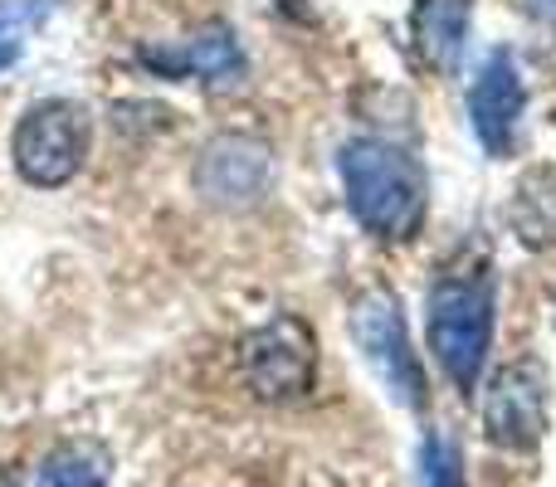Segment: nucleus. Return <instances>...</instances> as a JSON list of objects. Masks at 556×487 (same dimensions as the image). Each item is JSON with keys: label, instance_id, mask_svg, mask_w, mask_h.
I'll return each instance as SVG.
<instances>
[{"label": "nucleus", "instance_id": "f257e3e1", "mask_svg": "<svg viewBox=\"0 0 556 487\" xmlns=\"http://www.w3.org/2000/svg\"><path fill=\"white\" fill-rule=\"evenodd\" d=\"M337 171H342L346 205H352L356 225L366 234H376L386 244H405L420 234L430 195H425L420 162L405 146L376 142V137L346 142L342 156H337Z\"/></svg>", "mask_w": 556, "mask_h": 487}, {"label": "nucleus", "instance_id": "f03ea898", "mask_svg": "<svg viewBox=\"0 0 556 487\" xmlns=\"http://www.w3.org/2000/svg\"><path fill=\"white\" fill-rule=\"evenodd\" d=\"M425 326H430V351L444 366L454 385L464 395L479 385L483 361H489V342H493V268H444L430 287L425 303Z\"/></svg>", "mask_w": 556, "mask_h": 487}, {"label": "nucleus", "instance_id": "7ed1b4c3", "mask_svg": "<svg viewBox=\"0 0 556 487\" xmlns=\"http://www.w3.org/2000/svg\"><path fill=\"white\" fill-rule=\"evenodd\" d=\"M88 146H93V117H88V107L68 103V98L35 103L20 117L15 137H10L15 171L39 191L74 181L88 162Z\"/></svg>", "mask_w": 556, "mask_h": 487}, {"label": "nucleus", "instance_id": "20e7f679", "mask_svg": "<svg viewBox=\"0 0 556 487\" xmlns=\"http://www.w3.org/2000/svg\"><path fill=\"white\" fill-rule=\"evenodd\" d=\"M274 181H278L274 146L254 132H215L211 142L195 152V166H191L195 195L230 215L264 205Z\"/></svg>", "mask_w": 556, "mask_h": 487}, {"label": "nucleus", "instance_id": "39448f33", "mask_svg": "<svg viewBox=\"0 0 556 487\" xmlns=\"http://www.w3.org/2000/svg\"><path fill=\"white\" fill-rule=\"evenodd\" d=\"M313 371H317V342L307 332L303 317L278 312L260 332L244 336L240 346V375L260 400H298L313 390Z\"/></svg>", "mask_w": 556, "mask_h": 487}, {"label": "nucleus", "instance_id": "423d86ee", "mask_svg": "<svg viewBox=\"0 0 556 487\" xmlns=\"http://www.w3.org/2000/svg\"><path fill=\"white\" fill-rule=\"evenodd\" d=\"M352 336L362 346L366 366L381 375V385L410 410H425V371L420 356L410 346V332H405L401 303H395L386 287H371L352 303Z\"/></svg>", "mask_w": 556, "mask_h": 487}, {"label": "nucleus", "instance_id": "0eeeda50", "mask_svg": "<svg viewBox=\"0 0 556 487\" xmlns=\"http://www.w3.org/2000/svg\"><path fill=\"white\" fill-rule=\"evenodd\" d=\"M547 371L542 361H508L493 371L489 395H483V430L498 449H538L547 434Z\"/></svg>", "mask_w": 556, "mask_h": 487}, {"label": "nucleus", "instance_id": "6e6552de", "mask_svg": "<svg viewBox=\"0 0 556 487\" xmlns=\"http://www.w3.org/2000/svg\"><path fill=\"white\" fill-rule=\"evenodd\" d=\"M522 113H528V84L518 74V59L508 49H493L469 88V117H473V132H479L483 152L513 156Z\"/></svg>", "mask_w": 556, "mask_h": 487}, {"label": "nucleus", "instance_id": "1a4fd4ad", "mask_svg": "<svg viewBox=\"0 0 556 487\" xmlns=\"http://www.w3.org/2000/svg\"><path fill=\"white\" fill-rule=\"evenodd\" d=\"M142 64H152L162 78H201V84H240L244 49L225 25H205L176 49H147Z\"/></svg>", "mask_w": 556, "mask_h": 487}, {"label": "nucleus", "instance_id": "9d476101", "mask_svg": "<svg viewBox=\"0 0 556 487\" xmlns=\"http://www.w3.org/2000/svg\"><path fill=\"white\" fill-rule=\"evenodd\" d=\"M473 25V0H415L410 10V44L430 74L450 78L464 64Z\"/></svg>", "mask_w": 556, "mask_h": 487}, {"label": "nucleus", "instance_id": "9b49d317", "mask_svg": "<svg viewBox=\"0 0 556 487\" xmlns=\"http://www.w3.org/2000/svg\"><path fill=\"white\" fill-rule=\"evenodd\" d=\"M508 225L528 248H556V171L532 166L508 201Z\"/></svg>", "mask_w": 556, "mask_h": 487}, {"label": "nucleus", "instance_id": "f8f14e48", "mask_svg": "<svg viewBox=\"0 0 556 487\" xmlns=\"http://www.w3.org/2000/svg\"><path fill=\"white\" fill-rule=\"evenodd\" d=\"M108 473H113V459L103 444L68 439L39 463L35 487H108Z\"/></svg>", "mask_w": 556, "mask_h": 487}, {"label": "nucleus", "instance_id": "ddd939ff", "mask_svg": "<svg viewBox=\"0 0 556 487\" xmlns=\"http://www.w3.org/2000/svg\"><path fill=\"white\" fill-rule=\"evenodd\" d=\"M425 463V487H464V449L450 434H430L420 449Z\"/></svg>", "mask_w": 556, "mask_h": 487}, {"label": "nucleus", "instance_id": "4468645a", "mask_svg": "<svg viewBox=\"0 0 556 487\" xmlns=\"http://www.w3.org/2000/svg\"><path fill=\"white\" fill-rule=\"evenodd\" d=\"M20 59V44H10V39H0V68H10Z\"/></svg>", "mask_w": 556, "mask_h": 487}, {"label": "nucleus", "instance_id": "2eb2a0df", "mask_svg": "<svg viewBox=\"0 0 556 487\" xmlns=\"http://www.w3.org/2000/svg\"><path fill=\"white\" fill-rule=\"evenodd\" d=\"M532 5H538L542 15H556V0H532Z\"/></svg>", "mask_w": 556, "mask_h": 487}]
</instances>
